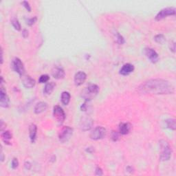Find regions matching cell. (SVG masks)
<instances>
[{
    "label": "cell",
    "instance_id": "1",
    "mask_svg": "<svg viewBox=\"0 0 176 176\" xmlns=\"http://www.w3.org/2000/svg\"><path fill=\"white\" fill-rule=\"evenodd\" d=\"M141 93L152 94H170L174 92V88L169 82L161 79H150L139 86Z\"/></svg>",
    "mask_w": 176,
    "mask_h": 176
},
{
    "label": "cell",
    "instance_id": "2",
    "mask_svg": "<svg viewBox=\"0 0 176 176\" xmlns=\"http://www.w3.org/2000/svg\"><path fill=\"white\" fill-rule=\"evenodd\" d=\"M99 91V87L95 84H90L82 91L81 97L86 101H90L97 96Z\"/></svg>",
    "mask_w": 176,
    "mask_h": 176
},
{
    "label": "cell",
    "instance_id": "3",
    "mask_svg": "<svg viewBox=\"0 0 176 176\" xmlns=\"http://www.w3.org/2000/svg\"><path fill=\"white\" fill-rule=\"evenodd\" d=\"M160 148V160L161 161H167L171 157L172 149L167 141L165 140H161L159 142Z\"/></svg>",
    "mask_w": 176,
    "mask_h": 176
},
{
    "label": "cell",
    "instance_id": "4",
    "mask_svg": "<svg viewBox=\"0 0 176 176\" xmlns=\"http://www.w3.org/2000/svg\"><path fill=\"white\" fill-rule=\"evenodd\" d=\"M73 134V129L69 126L63 127L59 134V140L61 143H66L70 139Z\"/></svg>",
    "mask_w": 176,
    "mask_h": 176
},
{
    "label": "cell",
    "instance_id": "5",
    "mask_svg": "<svg viewBox=\"0 0 176 176\" xmlns=\"http://www.w3.org/2000/svg\"><path fill=\"white\" fill-rule=\"evenodd\" d=\"M94 125V120L90 116L88 115L83 116L81 119L80 123H79V127L82 131H86L90 130L92 128Z\"/></svg>",
    "mask_w": 176,
    "mask_h": 176
},
{
    "label": "cell",
    "instance_id": "6",
    "mask_svg": "<svg viewBox=\"0 0 176 176\" xmlns=\"http://www.w3.org/2000/svg\"><path fill=\"white\" fill-rule=\"evenodd\" d=\"M53 116L59 125H61L63 123L65 119H66V114H65L63 110L60 106H54V109H53Z\"/></svg>",
    "mask_w": 176,
    "mask_h": 176
},
{
    "label": "cell",
    "instance_id": "7",
    "mask_svg": "<svg viewBox=\"0 0 176 176\" xmlns=\"http://www.w3.org/2000/svg\"><path fill=\"white\" fill-rule=\"evenodd\" d=\"M106 135V129L103 127H97L91 131L90 134V137L91 140H98L103 139Z\"/></svg>",
    "mask_w": 176,
    "mask_h": 176
},
{
    "label": "cell",
    "instance_id": "8",
    "mask_svg": "<svg viewBox=\"0 0 176 176\" xmlns=\"http://www.w3.org/2000/svg\"><path fill=\"white\" fill-rule=\"evenodd\" d=\"M175 8H173V7H168V8H165L159 12V13L156 14V19L157 21H160L162 19L167 17V16H171L175 15Z\"/></svg>",
    "mask_w": 176,
    "mask_h": 176
},
{
    "label": "cell",
    "instance_id": "9",
    "mask_svg": "<svg viewBox=\"0 0 176 176\" xmlns=\"http://www.w3.org/2000/svg\"><path fill=\"white\" fill-rule=\"evenodd\" d=\"M12 67L13 70L19 74L21 76L25 74V68H24L23 64L21 59L19 58H14L12 61Z\"/></svg>",
    "mask_w": 176,
    "mask_h": 176
},
{
    "label": "cell",
    "instance_id": "10",
    "mask_svg": "<svg viewBox=\"0 0 176 176\" xmlns=\"http://www.w3.org/2000/svg\"><path fill=\"white\" fill-rule=\"evenodd\" d=\"M0 105L4 108H8L10 105L9 98L3 86H1V90H0Z\"/></svg>",
    "mask_w": 176,
    "mask_h": 176
},
{
    "label": "cell",
    "instance_id": "11",
    "mask_svg": "<svg viewBox=\"0 0 176 176\" xmlns=\"http://www.w3.org/2000/svg\"><path fill=\"white\" fill-rule=\"evenodd\" d=\"M144 54L153 63H157L159 61V56L158 53L152 48H145L144 49Z\"/></svg>",
    "mask_w": 176,
    "mask_h": 176
},
{
    "label": "cell",
    "instance_id": "12",
    "mask_svg": "<svg viewBox=\"0 0 176 176\" xmlns=\"http://www.w3.org/2000/svg\"><path fill=\"white\" fill-rule=\"evenodd\" d=\"M21 81H22L23 85L26 88L30 89L35 85V81L31 76L26 75V74L21 76Z\"/></svg>",
    "mask_w": 176,
    "mask_h": 176
},
{
    "label": "cell",
    "instance_id": "13",
    "mask_svg": "<svg viewBox=\"0 0 176 176\" xmlns=\"http://www.w3.org/2000/svg\"><path fill=\"white\" fill-rule=\"evenodd\" d=\"M87 75L84 72L79 71L74 76V83L76 86H80L85 83Z\"/></svg>",
    "mask_w": 176,
    "mask_h": 176
},
{
    "label": "cell",
    "instance_id": "14",
    "mask_svg": "<svg viewBox=\"0 0 176 176\" xmlns=\"http://www.w3.org/2000/svg\"><path fill=\"white\" fill-rule=\"evenodd\" d=\"M51 74L52 76L54 77V79H59H59H63L65 76H66V73H65L63 69L59 67H54V68L52 69Z\"/></svg>",
    "mask_w": 176,
    "mask_h": 176
},
{
    "label": "cell",
    "instance_id": "15",
    "mask_svg": "<svg viewBox=\"0 0 176 176\" xmlns=\"http://www.w3.org/2000/svg\"><path fill=\"white\" fill-rule=\"evenodd\" d=\"M134 71V66L131 63H126L120 69V74L122 76H127Z\"/></svg>",
    "mask_w": 176,
    "mask_h": 176
},
{
    "label": "cell",
    "instance_id": "16",
    "mask_svg": "<svg viewBox=\"0 0 176 176\" xmlns=\"http://www.w3.org/2000/svg\"><path fill=\"white\" fill-rule=\"evenodd\" d=\"M131 125L129 122H120L119 125V132L122 135L128 134L131 129Z\"/></svg>",
    "mask_w": 176,
    "mask_h": 176
},
{
    "label": "cell",
    "instance_id": "17",
    "mask_svg": "<svg viewBox=\"0 0 176 176\" xmlns=\"http://www.w3.org/2000/svg\"><path fill=\"white\" fill-rule=\"evenodd\" d=\"M48 104L45 102H39L37 103V105H35V109H34V112L35 114H39L41 113L44 112L45 111H46L48 109Z\"/></svg>",
    "mask_w": 176,
    "mask_h": 176
},
{
    "label": "cell",
    "instance_id": "18",
    "mask_svg": "<svg viewBox=\"0 0 176 176\" xmlns=\"http://www.w3.org/2000/svg\"><path fill=\"white\" fill-rule=\"evenodd\" d=\"M37 127L35 124L30 125L29 127V136H30V139L32 143H35L36 140V136H37Z\"/></svg>",
    "mask_w": 176,
    "mask_h": 176
},
{
    "label": "cell",
    "instance_id": "19",
    "mask_svg": "<svg viewBox=\"0 0 176 176\" xmlns=\"http://www.w3.org/2000/svg\"><path fill=\"white\" fill-rule=\"evenodd\" d=\"M2 140L4 142L5 144L7 145H11V140L13 138V135L9 131H5L1 135Z\"/></svg>",
    "mask_w": 176,
    "mask_h": 176
},
{
    "label": "cell",
    "instance_id": "20",
    "mask_svg": "<svg viewBox=\"0 0 176 176\" xmlns=\"http://www.w3.org/2000/svg\"><path fill=\"white\" fill-rule=\"evenodd\" d=\"M55 87H56V84L54 82H50V83H48L45 85L44 90H43V93L45 95H50L53 92V91L54 90Z\"/></svg>",
    "mask_w": 176,
    "mask_h": 176
},
{
    "label": "cell",
    "instance_id": "21",
    "mask_svg": "<svg viewBox=\"0 0 176 176\" xmlns=\"http://www.w3.org/2000/svg\"><path fill=\"white\" fill-rule=\"evenodd\" d=\"M70 98H71L70 94H69L68 91H63V92H62L61 100L62 103L64 105H67L69 104V101H70Z\"/></svg>",
    "mask_w": 176,
    "mask_h": 176
},
{
    "label": "cell",
    "instance_id": "22",
    "mask_svg": "<svg viewBox=\"0 0 176 176\" xmlns=\"http://www.w3.org/2000/svg\"><path fill=\"white\" fill-rule=\"evenodd\" d=\"M166 124H167V128L173 130L175 131L176 129V122H175V120L173 119H167L165 121Z\"/></svg>",
    "mask_w": 176,
    "mask_h": 176
},
{
    "label": "cell",
    "instance_id": "23",
    "mask_svg": "<svg viewBox=\"0 0 176 176\" xmlns=\"http://www.w3.org/2000/svg\"><path fill=\"white\" fill-rule=\"evenodd\" d=\"M154 40H155L156 43H159V44H163L166 41L165 37L163 35H162V34H159V35H156L155 37H154Z\"/></svg>",
    "mask_w": 176,
    "mask_h": 176
},
{
    "label": "cell",
    "instance_id": "24",
    "mask_svg": "<svg viewBox=\"0 0 176 176\" xmlns=\"http://www.w3.org/2000/svg\"><path fill=\"white\" fill-rule=\"evenodd\" d=\"M11 23L16 30H17V31L21 30V24L20 23H19L18 19L16 17H14L12 19Z\"/></svg>",
    "mask_w": 176,
    "mask_h": 176
},
{
    "label": "cell",
    "instance_id": "25",
    "mask_svg": "<svg viewBox=\"0 0 176 176\" xmlns=\"http://www.w3.org/2000/svg\"><path fill=\"white\" fill-rule=\"evenodd\" d=\"M116 42L119 43V45L124 44L125 42V39L123 38V37H122V36L119 32L116 33Z\"/></svg>",
    "mask_w": 176,
    "mask_h": 176
},
{
    "label": "cell",
    "instance_id": "26",
    "mask_svg": "<svg viewBox=\"0 0 176 176\" xmlns=\"http://www.w3.org/2000/svg\"><path fill=\"white\" fill-rule=\"evenodd\" d=\"M50 77L47 74H43V75H42L39 77V82L40 83H47V82L49 81Z\"/></svg>",
    "mask_w": 176,
    "mask_h": 176
},
{
    "label": "cell",
    "instance_id": "27",
    "mask_svg": "<svg viewBox=\"0 0 176 176\" xmlns=\"http://www.w3.org/2000/svg\"><path fill=\"white\" fill-rule=\"evenodd\" d=\"M119 138H120L119 134L116 131H112V134H111V138H112V140L114 142H116L119 140Z\"/></svg>",
    "mask_w": 176,
    "mask_h": 176
},
{
    "label": "cell",
    "instance_id": "28",
    "mask_svg": "<svg viewBox=\"0 0 176 176\" xmlns=\"http://www.w3.org/2000/svg\"><path fill=\"white\" fill-rule=\"evenodd\" d=\"M37 20V17H31V18H29L27 20H26V23L28 24V26H32L34 23H35L36 21Z\"/></svg>",
    "mask_w": 176,
    "mask_h": 176
},
{
    "label": "cell",
    "instance_id": "29",
    "mask_svg": "<svg viewBox=\"0 0 176 176\" xmlns=\"http://www.w3.org/2000/svg\"><path fill=\"white\" fill-rule=\"evenodd\" d=\"M18 166H19L18 160L15 158H13V160H12V165H11L12 168H13V169H16V168L18 167Z\"/></svg>",
    "mask_w": 176,
    "mask_h": 176
},
{
    "label": "cell",
    "instance_id": "30",
    "mask_svg": "<svg viewBox=\"0 0 176 176\" xmlns=\"http://www.w3.org/2000/svg\"><path fill=\"white\" fill-rule=\"evenodd\" d=\"M21 4H22L24 7H25L26 9L27 10L28 12H31V7H30V4H29V3L27 1L22 2H21Z\"/></svg>",
    "mask_w": 176,
    "mask_h": 176
},
{
    "label": "cell",
    "instance_id": "31",
    "mask_svg": "<svg viewBox=\"0 0 176 176\" xmlns=\"http://www.w3.org/2000/svg\"><path fill=\"white\" fill-rule=\"evenodd\" d=\"M95 174L96 175H103V170L101 169L100 167H97L96 168V171H95Z\"/></svg>",
    "mask_w": 176,
    "mask_h": 176
},
{
    "label": "cell",
    "instance_id": "32",
    "mask_svg": "<svg viewBox=\"0 0 176 176\" xmlns=\"http://www.w3.org/2000/svg\"><path fill=\"white\" fill-rule=\"evenodd\" d=\"M24 167H25L26 169L30 170L31 168V167H32V165H31L30 162H26L25 163H24Z\"/></svg>",
    "mask_w": 176,
    "mask_h": 176
},
{
    "label": "cell",
    "instance_id": "33",
    "mask_svg": "<svg viewBox=\"0 0 176 176\" xmlns=\"http://www.w3.org/2000/svg\"><path fill=\"white\" fill-rule=\"evenodd\" d=\"M22 36L23 38H27L28 37V31L27 30H26V29H24V30H22Z\"/></svg>",
    "mask_w": 176,
    "mask_h": 176
},
{
    "label": "cell",
    "instance_id": "34",
    "mask_svg": "<svg viewBox=\"0 0 176 176\" xmlns=\"http://www.w3.org/2000/svg\"><path fill=\"white\" fill-rule=\"evenodd\" d=\"M170 49L173 53L175 52V42H173L171 44Z\"/></svg>",
    "mask_w": 176,
    "mask_h": 176
},
{
    "label": "cell",
    "instance_id": "35",
    "mask_svg": "<svg viewBox=\"0 0 176 176\" xmlns=\"http://www.w3.org/2000/svg\"><path fill=\"white\" fill-rule=\"evenodd\" d=\"M81 111H83V112H85L88 110V105H87L86 103H84V104L81 106Z\"/></svg>",
    "mask_w": 176,
    "mask_h": 176
},
{
    "label": "cell",
    "instance_id": "36",
    "mask_svg": "<svg viewBox=\"0 0 176 176\" xmlns=\"http://www.w3.org/2000/svg\"><path fill=\"white\" fill-rule=\"evenodd\" d=\"M0 155H1V161L2 162H4L5 157H4V154L3 153V151H2V148L1 149V154H0Z\"/></svg>",
    "mask_w": 176,
    "mask_h": 176
},
{
    "label": "cell",
    "instance_id": "37",
    "mask_svg": "<svg viewBox=\"0 0 176 176\" xmlns=\"http://www.w3.org/2000/svg\"><path fill=\"white\" fill-rule=\"evenodd\" d=\"M4 53H3V50L1 49V64H3V61H4Z\"/></svg>",
    "mask_w": 176,
    "mask_h": 176
},
{
    "label": "cell",
    "instance_id": "38",
    "mask_svg": "<svg viewBox=\"0 0 176 176\" xmlns=\"http://www.w3.org/2000/svg\"><path fill=\"white\" fill-rule=\"evenodd\" d=\"M5 128V127H4V121L3 120H1V131H2L4 130V129Z\"/></svg>",
    "mask_w": 176,
    "mask_h": 176
},
{
    "label": "cell",
    "instance_id": "39",
    "mask_svg": "<svg viewBox=\"0 0 176 176\" xmlns=\"http://www.w3.org/2000/svg\"><path fill=\"white\" fill-rule=\"evenodd\" d=\"M127 171L130 173H132L131 171H134V170H133V168H132L131 167H130V166H129V167H127Z\"/></svg>",
    "mask_w": 176,
    "mask_h": 176
},
{
    "label": "cell",
    "instance_id": "40",
    "mask_svg": "<svg viewBox=\"0 0 176 176\" xmlns=\"http://www.w3.org/2000/svg\"><path fill=\"white\" fill-rule=\"evenodd\" d=\"M86 151H88V152H89V153H92V151H94V149L93 148H90V147L87 148Z\"/></svg>",
    "mask_w": 176,
    "mask_h": 176
}]
</instances>
